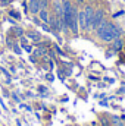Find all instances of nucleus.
Listing matches in <instances>:
<instances>
[{
  "label": "nucleus",
  "mask_w": 125,
  "mask_h": 126,
  "mask_svg": "<svg viewBox=\"0 0 125 126\" xmlns=\"http://www.w3.org/2000/svg\"><path fill=\"white\" fill-rule=\"evenodd\" d=\"M84 12H85V27H87V31H91V25H93V16H94V6L91 3H87V6L84 7Z\"/></svg>",
  "instance_id": "f257e3e1"
},
{
  "label": "nucleus",
  "mask_w": 125,
  "mask_h": 126,
  "mask_svg": "<svg viewBox=\"0 0 125 126\" xmlns=\"http://www.w3.org/2000/svg\"><path fill=\"white\" fill-rule=\"evenodd\" d=\"M106 18V12H104V9H102V7H97V9H94V16H93V25H91V31H94L99 25H100V22L103 21Z\"/></svg>",
  "instance_id": "f03ea898"
},
{
  "label": "nucleus",
  "mask_w": 125,
  "mask_h": 126,
  "mask_svg": "<svg viewBox=\"0 0 125 126\" xmlns=\"http://www.w3.org/2000/svg\"><path fill=\"white\" fill-rule=\"evenodd\" d=\"M49 25H50V28H52V32H55L56 35H59V32H62V25H61V21H59V18H58L55 13H53V15H50Z\"/></svg>",
  "instance_id": "7ed1b4c3"
},
{
  "label": "nucleus",
  "mask_w": 125,
  "mask_h": 126,
  "mask_svg": "<svg viewBox=\"0 0 125 126\" xmlns=\"http://www.w3.org/2000/svg\"><path fill=\"white\" fill-rule=\"evenodd\" d=\"M107 30H110L112 34H113V37L115 38H118V37H122V34H124V30H122V27L121 25H118V24H115V22H110V21H107Z\"/></svg>",
  "instance_id": "20e7f679"
},
{
  "label": "nucleus",
  "mask_w": 125,
  "mask_h": 126,
  "mask_svg": "<svg viewBox=\"0 0 125 126\" xmlns=\"http://www.w3.org/2000/svg\"><path fill=\"white\" fill-rule=\"evenodd\" d=\"M97 37H99V40H100V41H103V43H112V41L115 40V37H113L112 31H110V30H107V27L100 32Z\"/></svg>",
  "instance_id": "39448f33"
},
{
  "label": "nucleus",
  "mask_w": 125,
  "mask_h": 126,
  "mask_svg": "<svg viewBox=\"0 0 125 126\" xmlns=\"http://www.w3.org/2000/svg\"><path fill=\"white\" fill-rule=\"evenodd\" d=\"M41 10L40 7V0H28V12L31 15H38V12Z\"/></svg>",
  "instance_id": "423d86ee"
},
{
  "label": "nucleus",
  "mask_w": 125,
  "mask_h": 126,
  "mask_svg": "<svg viewBox=\"0 0 125 126\" xmlns=\"http://www.w3.org/2000/svg\"><path fill=\"white\" fill-rule=\"evenodd\" d=\"M78 27H80V31H83V32L87 31V27H85V12H84V9L83 10H78Z\"/></svg>",
  "instance_id": "0eeeda50"
},
{
  "label": "nucleus",
  "mask_w": 125,
  "mask_h": 126,
  "mask_svg": "<svg viewBox=\"0 0 125 126\" xmlns=\"http://www.w3.org/2000/svg\"><path fill=\"white\" fill-rule=\"evenodd\" d=\"M50 12H49V9H41L40 12H38V18H40V21L43 22V24H49V21H50Z\"/></svg>",
  "instance_id": "6e6552de"
},
{
  "label": "nucleus",
  "mask_w": 125,
  "mask_h": 126,
  "mask_svg": "<svg viewBox=\"0 0 125 126\" xmlns=\"http://www.w3.org/2000/svg\"><path fill=\"white\" fill-rule=\"evenodd\" d=\"M122 47H124V40L121 37H118L112 41V50L113 51H119V50H122Z\"/></svg>",
  "instance_id": "1a4fd4ad"
},
{
  "label": "nucleus",
  "mask_w": 125,
  "mask_h": 126,
  "mask_svg": "<svg viewBox=\"0 0 125 126\" xmlns=\"http://www.w3.org/2000/svg\"><path fill=\"white\" fill-rule=\"evenodd\" d=\"M27 37H30V38H32V40H35V41H38V40L41 38L38 32H34V31H30L28 34H27Z\"/></svg>",
  "instance_id": "9d476101"
},
{
  "label": "nucleus",
  "mask_w": 125,
  "mask_h": 126,
  "mask_svg": "<svg viewBox=\"0 0 125 126\" xmlns=\"http://www.w3.org/2000/svg\"><path fill=\"white\" fill-rule=\"evenodd\" d=\"M40 7L41 9H49L50 7V0H40Z\"/></svg>",
  "instance_id": "9b49d317"
},
{
  "label": "nucleus",
  "mask_w": 125,
  "mask_h": 126,
  "mask_svg": "<svg viewBox=\"0 0 125 126\" xmlns=\"http://www.w3.org/2000/svg\"><path fill=\"white\" fill-rule=\"evenodd\" d=\"M13 32H15L19 38H21V37H24V30H22L21 27H15V28H13Z\"/></svg>",
  "instance_id": "f8f14e48"
},
{
  "label": "nucleus",
  "mask_w": 125,
  "mask_h": 126,
  "mask_svg": "<svg viewBox=\"0 0 125 126\" xmlns=\"http://www.w3.org/2000/svg\"><path fill=\"white\" fill-rule=\"evenodd\" d=\"M44 53H46L44 48H37V50H34V54H35V56H43Z\"/></svg>",
  "instance_id": "ddd939ff"
},
{
  "label": "nucleus",
  "mask_w": 125,
  "mask_h": 126,
  "mask_svg": "<svg viewBox=\"0 0 125 126\" xmlns=\"http://www.w3.org/2000/svg\"><path fill=\"white\" fill-rule=\"evenodd\" d=\"M32 16H34V18H32V22H34L35 25H41V24H43V22L40 21V18H38L37 15H32Z\"/></svg>",
  "instance_id": "4468645a"
},
{
  "label": "nucleus",
  "mask_w": 125,
  "mask_h": 126,
  "mask_svg": "<svg viewBox=\"0 0 125 126\" xmlns=\"http://www.w3.org/2000/svg\"><path fill=\"white\" fill-rule=\"evenodd\" d=\"M9 15H10V16H13L15 19H19V18H21V15H19L18 12H15V10H10V12H9Z\"/></svg>",
  "instance_id": "2eb2a0df"
},
{
  "label": "nucleus",
  "mask_w": 125,
  "mask_h": 126,
  "mask_svg": "<svg viewBox=\"0 0 125 126\" xmlns=\"http://www.w3.org/2000/svg\"><path fill=\"white\" fill-rule=\"evenodd\" d=\"M12 47H13V51H15L16 54H21V47H19L18 44H12Z\"/></svg>",
  "instance_id": "dca6fc26"
},
{
  "label": "nucleus",
  "mask_w": 125,
  "mask_h": 126,
  "mask_svg": "<svg viewBox=\"0 0 125 126\" xmlns=\"http://www.w3.org/2000/svg\"><path fill=\"white\" fill-rule=\"evenodd\" d=\"M28 44V38L27 37H21V46L24 47V46H27Z\"/></svg>",
  "instance_id": "f3484780"
},
{
  "label": "nucleus",
  "mask_w": 125,
  "mask_h": 126,
  "mask_svg": "<svg viewBox=\"0 0 125 126\" xmlns=\"http://www.w3.org/2000/svg\"><path fill=\"white\" fill-rule=\"evenodd\" d=\"M9 3H12V0H1L0 1V6H7Z\"/></svg>",
  "instance_id": "a211bd4d"
},
{
  "label": "nucleus",
  "mask_w": 125,
  "mask_h": 126,
  "mask_svg": "<svg viewBox=\"0 0 125 126\" xmlns=\"http://www.w3.org/2000/svg\"><path fill=\"white\" fill-rule=\"evenodd\" d=\"M24 48H25L27 51H30V53L32 51V47H31V46H28V44H27V46H24Z\"/></svg>",
  "instance_id": "6ab92c4d"
},
{
  "label": "nucleus",
  "mask_w": 125,
  "mask_h": 126,
  "mask_svg": "<svg viewBox=\"0 0 125 126\" xmlns=\"http://www.w3.org/2000/svg\"><path fill=\"white\" fill-rule=\"evenodd\" d=\"M121 15H122V12H118V13H115V15H113L112 18H113V19H116V18H119Z\"/></svg>",
  "instance_id": "aec40b11"
},
{
  "label": "nucleus",
  "mask_w": 125,
  "mask_h": 126,
  "mask_svg": "<svg viewBox=\"0 0 125 126\" xmlns=\"http://www.w3.org/2000/svg\"><path fill=\"white\" fill-rule=\"evenodd\" d=\"M75 1H77V6H81V4H83L85 0H75Z\"/></svg>",
  "instance_id": "412c9836"
},
{
  "label": "nucleus",
  "mask_w": 125,
  "mask_h": 126,
  "mask_svg": "<svg viewBox=\"0 0 125 126\" xmlns=\"http://www.w3.org/2000/svg\"><path fill=\"white\" fill-rule=\"evenodd\" d=\"M55 48H56V51H58V53H59V54H63V53H62V50H61V48H59V47H58V46H56V47H55Z\"/></svg>",
  "instance_id": "4be33fe9"
},
{
  "label": "nucleus",
  "mask_w": 125,
  "mask_h": 126,
  "mask_svg": "<svg viewBox=\"0 0 125 126\" xmlns=\"http://www.w3.org/2000/svg\"><path fill=\"white\" fill-rule=\"evenodd\" d=\"M85 1H87V3H91V4H93V1H94V0H85Z\"/></svg>",
  "instance_id": "5701e85b"
}]
</instances>
